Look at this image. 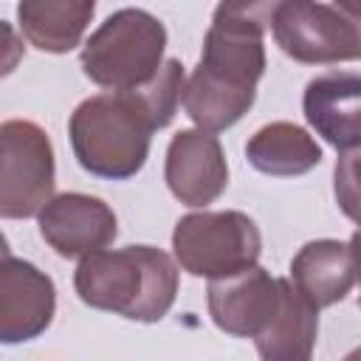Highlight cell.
I'll list each match as a JSON object with an SVG mask.
<instances>
[{"mask_svg":"<svg viewBox=\"0 0 361 361\" xmlns=\"http://www.w3.org/2000/svg\"><path fill=\"white\" fill-rule=\"evenodd\" d=\"M268 6L220 3L203 39V54L183 82V110L197 130L217 133L240 121L257 96L265 71V42L259 17Z\"/></svg>","mask_w":361,"mask_h":361,"instance_id":"obj_1","label":"cell"},{"mask_svg":"<svg viewBox=\"0 0 361 361\" xmlns=\"http://www.w3.org/2000/svg\"><path fill=\"white\" fill-rule=\"evenodd\" d=\"M85 305L133 322H158L169 313L178 293V265L152 245L93 251L79 259L73 276Z\"/></svg>","mask_w":361,"mask_h":361,"instance_id":"obj_2","label":"cell"},{"mask_svg":"<svg viewBox=\"0 0 361 361\" xmlns=\"http://www.w3.org/2000/svg\"><path fill=\"white\" fill-rule=\"evenodd\" d=\"M68 130L82 169L99 178L124 180L147 164L155 124L141 99L130 90L85 99L73 110Z\"/></svg>","mask_w":361,"mask_h":361,"instance_id":"obj_3","label":"cell"},{"mask_svg":"<svg viewBox=\"0 0 361 361\" xmlns=\"http://www.w3.org/2000/svg\"><path fill=\"white\" fill-rule=\"evenodd\" d=\"M166 28L144 8L113 11L85 42L82 71L110 93L144 87L164 65Z\"/></svg>","mask_w":361,"mask_h":361,"instance_id":"obj_4","label":"cell"},{"mask_svg":"<svg viewBox=\"0 0 361 361\" xmlns=\"http://www.w3.org/2000/svg\"><path fill=\"white\" fill-rule=\"evenodd\" d=\"M172 248L186 274L226 279L257 265L262 237L243 212H195L178 220Z\"/></svg>","mask_w":361,"mask_h":361,"instance_id":"obj_5","label":"cell"},{"mask_svg":"<svg viewBox=\"0 0 361 361\" xmlns=\"http://www.w3.org/2000/svg\"><path fill=\"white\" fill-rule=\"evenodd\" d=\"M268 23L276 45L296 62L336 65L353 62L361 54L358 20L350 6L285 0L271 6Z\"/></svg>","mask_w":361,"mask_h":361,"instance_id":"obj_6","label":"cell"},{"mask_svg":"<svg viewBox=\"0 0 361 361\" xmlns=\"http://www.w3.org/2000/svg\"><path fill=\"white\" fill-rule=\"evenodd\" d=\"M54 197V147L48 133L23 118L0 124V217L39 214Z\"/></svg>","mask_w":361,"mask_h":361,"instance_id":"obj_7","label":"cell"},{"mask_svg":"<svg viewBox=\"0 0 361 361\" xmlns=\"http://www.w3.org/2000/svg\"><path fill=\"white\" fill-rule=\"evenodd\" d=\"M39 234L42 240L59 254V257H87L93 251H102L116 237V214L113 209L90 195L82 192H65L51 197L39 214Z\"/></svg>","mask_w":361,"mask_h":361,"instance_id":"obj_8","label":"cell"},{"mask_svg":"<svg viewBox=\"0 0 361 361\" xmlns=\"http://www.w3.org/2000/svg\"><path fill=\"white\" fill-rule=\"evenodd\" d=\"M56 310V290L37 265L0 259V344L31 341L48 330Z\"/></svg>","mask_w":361,"mask_h":361,"instance_id":"obj_9","label":"cell"},{"mask_svg":"<svg viewBox=\"0 0 361 361\" xmlns=\"http://www.w3.org/2000/svg\"><path fill=\"white\" fill-rule=\"evenodd\" d=\"M166 186L186 206H209L228 186V164L214 133L180 130L166 149Z\"/></svg>","mask_w":361,"mask_h":361,"instance_id":"obj_10","label":"cell"},{"mask_svg":"<svg viewBox=\"0 0 361 361\" xmlns=\"http://www.w3.org/2000/svg\"><path fill=\"white\" fill-rule=\"evenodd\" d=\"M209 313L214 324L237 338H257L279 307V279L254 265L209 282Z\"/></svg>","mask_w":361,"mask_h":361,"instance_id":"obj_11","label":"cell"},{"mask_svg":"<svg viewBox=\"0 0 361 361\" xmlns=\"http://www.w3.org/2000/svg\"><path fill=\"white\" fill-rule=\"evenodd\" d=\"M307 124L338 152H355L361 141V76L353 71L322 73L305 87Z\"/></svg>","mask_w":361,"mask_h":361,"instance_id":"obj_12","label":"cell"},{"mask_svg":"<svg viewBox=\"0 0 361 361\" xmlns=\"http://www.w3.org/2000/svg\"><path fill=\"white\" fill-rule=\"evenodd\" d=\"M293 288L319 310L330 307L355 285V240H313L290 259Z\"/></svg>","mask_w":361,"mask_h":361,"instance_id":"obj_13","label":"cell"},{"mask_svg":"<svg viewBox=\"0 0 361 361\" xmlns=\"http://www.w3.org/2000/svg\"><path fill=\"white\" fill-rule=\"evenodd\" d=\"M316 336L319 310L288 279H279V307L254 338L262 361H310Z\"/></svg>","mask_w":361,"mask_h":361,"instance_id":"obj_14","label":"cell"},{"mask_svg":"<svg viewBox=\"0 0 361 361\" xmlns=\"http://www.w3.org/2000/svg\"><path fill=\"white\" fill-rule=\"evenodd\" d=\"M245 155L254 169L274 175V178H296L310 172L322 161V147L316 138L290 121H274L259 127L248 144Z\"/></svg>","mask_w":361,"mask_h":361,"instance_id":"obj_15","label":"cell"},{"mask_svg":"<svg viewBox=\"0 0 361 361\" xmlns=\"http://www.w3.org/2000/svg\"><path fill=\"white\" fill-rule=\"evenodd\" d=\"M93 11L96 3L87 0H39L17 6L25 39L48 54H68L76 48L93 20Z\"/></svg>","mask_w":361,"mask_h":361,"instance_id":"obj_16","label":"cell"},{"mask_svg":"<svg viewBox=\"0 0 361 361\" xmlns=\"http://www.w3.org/2000/svg\"><path fill=\"white\" fill-rule=\"evenodd\" d=\"M133 93L141 99V104H144V110L149 113L155 130L166 127V124L175 118V110H178V104H180V93H183V65H180L178 59H166V62L158 68V73H155L144 87H138V90H133Z\"/></svg>","mask_w":361,"mask_h":361,"instance_id":"obj_17","label":"cell"},{"mask_svg":"<svg viewBox=\"0 0 361 361\" xmlns=\"http://www.w3.org/2000/svg\"><path fill=\"white\" fill-rule=\"evenodd\" d=\"M25 54V45H23V37L14 31L11 23L0 20V79L14 73V68L20 65Z\"/></svg>","mask_w":361,"mask_h":361,"instance_id":"obj_18","label":"cell"},{"mask_svg":"<svg viewBox=\"0 0 361 361\" xmlns=\"http://www.w3.org/2000/svg\"><path fill=\"white\" fill-rule=\"evenodd\" d=\"M6 257H11V254H8V240H6L3 231H0V259H6Z\"/></svg>","mask_w":361,"mask_h":361,"instance_id":"obj_19","label":"cell"}]
</instances>
